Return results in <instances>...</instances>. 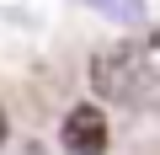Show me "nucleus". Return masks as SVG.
<instances>
[{"mask_svg": "<svg viewBox=\"0 0 160 155\" xmlns=\"http://www.w3.org/2000/svg\"><path fill=\"white\" fill-rule=\"evenodd\" d=\"M91 86H96L107 102H139L144 86H155V80H149V64H144L139 48L112 43V48H102V54L91 59Z\"/></svg>", "mask_w": 160, "mask_h": 155, "instance_id": "1", "label": "nucleus"}, {"mask_svg": "<svg viewBox=\"0 0 160 155\" xmlns=\"http://www.w3.org/2000/svg\"><path fill=\"white\" fill-rule=\"evenodd\" d=\"M0 144H6V107H0Z\"/></svg>", "mask_w": 160, "mask_h": 155, "instance_id": "5", "label": "nucleus"}, {"mask_svg": "<svg viewBox=\"0 0 160 155\" xmlns=\"http://www.w3.org/2000/svg\"><path fill=\"white\" fill-rule=\"evenodd\" d=\"M59 144H64V155H107V112L96 102L69 107L64 128H59Z\"/></svg>", "mask_w": 160, "mask_h": 155, "instance_id": "2", "label": "nucleus"}, {"mask_svg": "<svg viewBox=\"0 0 160 155\" xmlns=\"http://www.w3.org/2000/svg\"><path fill=\"white\" fill-rule=\"evenodd\" d=\"M80 6L102 11V16L118 22V27H144V0H80Z\"/></svg>", "mask_w": 160, "mask_h": 155, "instance_id": "3", "label": "nucleus"}, {"mask_svg": "<svg viewBox=\"0 0 160 155\" xmlns=\"http://www.w3.org/2000/svg\"><path fill=\"white\" fill-rule=\"evenodd\" d=\"M149 54H155V59H160V27H155V32H149Z\"/></svg>", "mask_w": 160, "mask_h": 155, "instance_id": "4", "label": "nucleus"}]
</instances>
